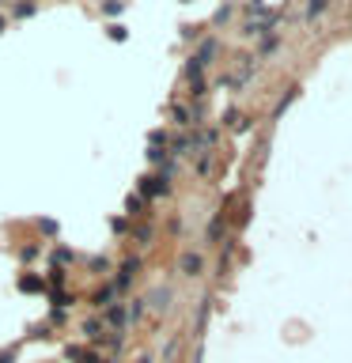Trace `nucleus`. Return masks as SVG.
<instances>
[{
  "instance_id": "obj_19",
  "label": "nucleus",
  "mask_w": 352,
  "mask_h": 363,
  "mask_svg": "<svg viewBox=\"0 0 352 363\" xmlns=\"http://www.w3.org/2000/svg\"><path fill=\"white\" fill-rule=\"evenodd\" d=\"M31 12H35V4H19V8H16V16H19V19H27Z\"/></svg>"
},
{
  "instance_id": "obj_14",
  "label": "nucleus",
  "mask_w": 352,
  "mask_h": 363,
  "mask_svg": "<svg viewBox=\"0 0 352 363\" xmlns=\"http://www.w3.org/2000/svg\"><path fill=\"white\" fill-rule=\"evenodd\" d=\"M174 121H178V125H189V110H186V106H174Z\"/></svg>"
},
{
  "instance_id": "obj_21",
  "label": "nucleus",
  "mask_w": 352,
  "mask_h": 363,
  "mask_svg": "<svg viewBox=\"0 0 352 363\" xmlns=\"http://www.w3.org/2000/svg\"><path fill=\"white\" fill-rule=\"evenodd\" d=\"M0 30H4V16H0Z\"/></svg>"
},
{
  "instance_id": "obj_9",
  "label": "nucleus",
  "mask_w": 352,
  "mask_h": 363,
  "mask_svg": "<svg viewBox=\"0 0 352 363\" xmlns=\"http://www.w3.org/2000/svg\"><path fill=\"white\" fill-rule=\"evenodd\" d=\"M106 34H110V42H125V38H129V30H125L121 23H110V26H106Z\"/></svg>"
},
{
  "instance_id": "obj_2",
  "label": "nucleus",
  "mask_w": 352,
  "mask_h": 363,
  "mask_svg": "<svg viewBox=\"0 0 352 363\" xmlns=\"http://www.w3.org/2000/svg\"><path fill=\"white\" fill-rule=\"evenodd\" d=\"M140 193H144V197L167 193V174H148V178H140Z\"/></svg>"
},
{
  "instance_id": "obj_10",
  "label": "nucleus",
  "mask_w": 352,
  "mask_h": 363,
  "mask_svg": "<svg viewBox=\"0 0 352 363\" xmlns=\"http://www.w3.org/2000/svg\"><path fill=\"white\" fill-rule=\"evenodd\" d=\"M84 333H87V340H99V337H103V326H99V322H87Z\"/></svg>"
},
{
  "instance_id": "obj_6",
  "label": "nucleus",
  "mask_w": 352,
  "mask_h": 363,
  "mask_svg": "<svg viewBox=\"0 0 352 363\" xmlns=\"http://www.w3.org/2000/svg\"><path fill=\"white\" fill-rule=\"evenodd\" d=\"M69 360H76V363H99V360H95V352H87V348H69Z\"/></svg>"
},
{
  "instance_id": "obj_20",
  "label": "nucleus",
  "mask_w": 352,
  "mask_h": 363,
  "mask_svg": "<svg viewBox=\"0 0 352 363\" xmlns=\"http://www.w3.org/2000/svg\"><path fill=\"white\" fill-rule=\"evenodd\" d=\"M0 363H16V352H0Z\"/></svg>"
},
{
  "instance_id": "obj_7",
  "label": "nucleus",
  "mask_w": 352,
  "mask_h": 363,
  "mask_svg": "<svg viewBox=\"0 0 352 363\" xmlns=\"http://www.w3.org/2000/svg\"><path fill=\"white\" fill-rule=\"evenodd\" d=\"M95 306H114V288H99L95 292Z\"/></svg>"
},
{
  "instance_id": "obj_13",
  "label": "nucleus",
  "mask_w": 352,
  "mask_h": 363,
  "mask_svg": "<svg viewBox=\"0 0 352 363\" xmlns=\"http://www.w3.org/2000/svg\"><path fill=\"white\" fill-rule=\"evenodd\" d=\"M87 265H91V272H106V268H110V261H106V258H91Z\"/></svg>"
},
{
  "instance_id": "obj_1",
  "label": "nucleus",
  "mask_w": 352,
  "mask_h": 363,
  "mask_svg": "<svg viewBox=\"0 0 352 363\" xmlns=\"http://www.w3.org/2000/svg\"><path fill=\"white\" fill-rule=\"evenodd\" d=\"M140 272V261L137 258H125L121 261V272H118V280H114V292H125V288L133 284V276Z\"/></svg>"
},
{
  "instance_id": "obj_3",
  "label": "nucleus",
  "mask_w": 352,
  "mask_h": 363,
  "mask_svg": "<svg viewBox=\"0 0 352 363\" xmlns=\"http://www.w3.org/2000/svg\"><path fill=\"white\" fill-rule=\"evenodd\" d=\"M178 268L186 272V276H197V272H201V258H197V254H182Z\"/></svg>"
},
{
  "instance_id": "obj_4",
  "label": "nucleus",
  "mask_w": 352,
  "mask_h": 363,
  "mask_svg": "<svg viewBox=\"0 0 352 363\" xmlns=\"http://www.w3.org/2000/svg\"><path fill=\"white\" fill-rule=\"evenodd\" d=\"M42 288H46V280L38 276V272H27V276L19 280V292H42Z\"/></svg>"
},
{
  "instance_id": "obj_11",
  "label": "nucleus",
  "mask_w": 352,
  "mask_h": 363,
  "mask_svg": "<svg viewBox=\"0 0 352 363\" xmlns=\"http://www.w3.org/2000/svg\"><path fill=\"white\" fill-rule=\"evenodd\" d=\"M125 208H129V216H144V212H140L144 200H140V197H129V200H125Z\"/></svg>"
},
{
  "instance_id": "obj_17",
  "label": "nucleus",
  "mask_w": 352,
  "mask_h": 363,
  "mask_svg": "<svg viewBox=\"0 0 352 363\" xmlns=\"http://www.w3.org/2000/svg\"><path fill=\"white\" fill-rule=\"evenodd\" d=\"M19 258H23V261H31V258H38V246H23V250H19Z\"/></svg>"
},
{
  "instance_id": "obj_15",
  "label": "nucleus",
  "mask_w": 352,
  "mask_h": 363,
  "mask_svg": "<svg viewBox=\"0 0 352 363\" xmlns=\"http://www.w3.org/2000/svg\"><path fill=\"white\" fill-rule=\"evenodd\" d=\"M53 261H57V268L65 265V261H72V250H65V246H57V254H53Z\"/></svg>"
},
{
  "instance_id": "obj_12",
  "label": "nucleus",
  "mask_w": 352,
  "mask_h": 363,
  "mask_svg": "<svg viewBox=\"0 0 352 363\" xmlns=\"http://www.w3.org/2000/svg\"><path fill=\"white\" fill-rule=\"evenodd\" d=\"M125 12V0H106V16H121Z\"/></svg>"
},
{
  "instance_id": "obj_16",
  "label": "nucleus",
  "mask_w": 352,
  "mask_h": 363,
  "mask_svg": "<svg viewBox=\"0 0 352 363\" xmlns=\"http://www.w3.org/2000/svg\"><path fill=\"white\" fill-rule=\"evenodd\" d=\"M186 152H189V140H186V136L174 140V156H186Z\"/></svg>"
},
{
  "instance_id": "obj_5",
  "label": "nucleus",
  "mask_w": 352,
  "mask_h": 363,
  "mask_svg": "<svg viewBox=\"0 0 352 363\" xmlns=\"http://www.w3.org/2000/svg\"><path fill=\"white\" fill-rule=\"evenodd\" d=\"M167 299H171V292H167V288H155V292L148 295V302H152V310H167Z\"/></svg>"
},
{
  "instance_id": "obj_18",
  "label": "nucleus",
  "mask_w": 352,
  "mask_h": 363,
  "mask_svg": "<svg viewBox=\"0 0 352 363\" xmlns=\"http://www.w3.org/2000/svg\"><path fill=\"white\" fill-rule=\"evenodd\" d=\"M50 284H53V288L65 284V272H61V268H53V272H50Z\"/></svg>"
},
{
  "instance_id": "obj_8",
  "label": "nucleus",
  "mask_w": 352,
  "mask_h": 363,
  "mask_svg": "<svg viewBox=\"0 0 352 363\" xmlns=\"http://www.w3.org/2000/svg\"><path fill=\"white\" fill-rule=\"evenodd\" d=\"M106 318H110V326H125V322H129V318H125V310H121V306H106Z\"/></svg>"
}]
</instances>
